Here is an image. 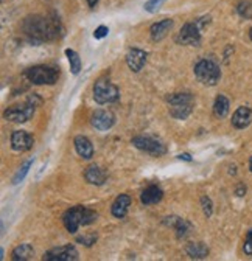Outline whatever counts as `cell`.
<instances>
[{"mask_svg": "<svg viewBox=\"0 0 252 261\" xmlns=\"http://www.w3.org/2000/svg\"><path fill=\"white\" fill-rule=\"evenodd\" d=\"M22 28L24 33L26 34V38L34 44L56 39L59 36V31L62 30L58 19H50V17H44V16L26 17L24 21Z\"/></svg>", "mask_w": 252, "mask_h": 261, "instance_id": "obj_1", "label": "cell"}, {"mask_svg": "<svg viewBox=\"0 0 252 261\" xmlns=\"http://www.w3.org/2000/svg\"><path fill=\"white\" fill-rule=\"evenodd\" d=\"M97 218L98 213L95 210L87 209L84 205H75L64 213L62 222L69 233H76L81 226H89V224L95 222Z\"/></svg>", "mask_w": 252, "mask_h": 261, "instance_id": "obj_2", "label": "cell"}, {"mask_svg": "<svg viewBox=\"0 0 252 261\" xmlns=\"http://www.w3.org/2000/svg\"><path fill=\"white\" fill-rule=\"evenodd\" d=\"M41 104H42V98L38 94H33L26 98L25 103L6 107V111L3 112V117L8 121H13V123H26L28 120L33 119L36 107Z\"/></svg>", "mask_w": 252, "mask_h": 261, "instance_id": "obj_3", "label": "cell"}, {"mask_svg": "<svg viewBox=\"0 0 252 261\" xmlns=\"http://www.w3.org/2000/svg\"><path fill=\"white\" fill-rule=\"evenodd\" d=\"M195 76L204 86H215L221 78V70L217 61L212 58H202L195 64Z\"/></svg>", "mask_w": 252, "mask_h": 261, "instance_id": "obj_4", "label": "cell"}, {"mask_svg": "<svg viewBox=\"0 0 252 261\" xmlns=\"http://www.w3.org/2000/svg\"><path fill=\"white\" fill-rule=\"evenodd\" d=\"M24 76L36 86H44V84L51 86L58 83L59 71L50 66H34L26 69L24 71Z\"/></svg>", "mask_w": 252, "mask_h": 261, "instance_id": "obj_5", "label": "cell"}, {"mask_svg": "<svg viewBox=\"0 0 252 261\" xmlns=\"http://www.w3.org/2000/svg\"><path fill=\"white\" fill-rule=\"evenodd\" d=\"M119 98H120V91L115 84L109 83L104 78L97 79V83L94 84V100L98 104H111L119 101Z\"/></svg>", "mask_w": 252, "mask_h": 261, "instance_id": "obj_6", "label": "cell"}, {"mask_svg": "<svg viewBox=\"0 0 252 261\" xmlns=\"http://www.w3.org/2000/svg\"><path fill=\"white\" fill-rule=\"evenodd\" d=\"M132 145L136 146L137 149L147 152V154H151L154 157H160L164 156L167 152L165 145L162 143L160 140L154 139V137H150V136H137L132 139Z\"/></svg>", "mask_w": 252, "mask_h": 261, "instance_id": "obj_7", "label": "cell"}, {"mask_svg": "<svg viewBox=\"0 0 252 261\" xmlns=\"http://www.w3.org/2000/svg\"><path fill=\"white\" fill-rule=\"evenodd\" d=\"M201 26L196 21L195 22H187L181 28V31L176 36V42L181 46H195L198 47L201 44Z\"/></svg>", "mask_w": 252, "mask_h": 261, "instance_id": "obj_8", "label": "cell"}, {"mask_svg": "<svg viewBox=\"0 0 252 261\" xmlns=\"http://www.w3.org/2000/svg\"><path fill=\"white\" fill-rule=\"evenodd\" d=\"M79 254L75 249V246L66 244V246H59V247H53L49 252H46L42 257L44 261H75L78 260Z\"/></svg>", "mask_w": 252, "mask_h": 261, "instance_id": "obj_9", "label": "cell"}, {"mask_svg": "<svg viewBox=\"0 0 252 261\" xmlns=\"http://www.w3.org/2000/svg\"><path fill=\"white\" fill-rule=\"evenodd\" d=\"M91 123L97 131H109L115 124V115L111 111L98 109L92 114Z\"/></svg>", "mask_w": 252, "mask_h": 261, "instance_id": "obj_10", "label": "cell"}, {"mask_svg": "<svg viewBox=\"0 0 252 261\" xmlns=\"http://www.w3.org/2000/svg\"><path fill=\"white\" fill-rule=\"evenodd\" d=\"M164 224L167 227H172V229L176 230V237L179 239L187 238L193 230L192 222H188L187 219L179 218V216H167V218L164 219Z\"/></svg>", "mask_w": 252, "mask_h": 261, "instance_id": "obj_11", "label": "cell"}, {"mask_svg": "<svg viewBox=\"0 0 252 261\" xmlns=\"http://www.w3.org/2000/svg\"><path fill=\"white\" fill-rule=\"evenodd\" d=\"M11 148L17 152L30 151L34 145V139L26 131H14L11 134Z\"/></svg>", "mask_w": 252, "mask_h": 261, "instance_id": "obj_12", "label": "cell"}, {"mask_svg": "<svg viewBox=\"0 0 252 261\" xmlns=\"http://www.w3.org/2000/svg\"><path fill=\"white\" fill-rule=\"evenodd\" d=\"M147 56H148L147 51H143L140 48H131L128 53H126V64H128L131 71L139 73V71L143 69V66H145Z\"/></svg>", "mask_w": 252, "mask_h": 261, "instance_id": "obj_13", "label": "cell"}, {"mask_svg": "<svg viewBox=\"0 0 252 261\" xmlns=\"http://www.w3.org/2000/svg\"><path fill=\"white\" fill-rule=\"evenodd\" d=\"M252 123V111L248 106H241L232 115V126L237 129H245Z\"/></svg>", "mask_w": 252, "mask_h": 261, "instance_id": "obj_14", "label": "cell"}, {"mask_svg": "<svg viewBox=\"0 0 252 261\" xmlns=\"http://www.w3.org/2000/svg\"><path fill=\"white\" fill-rule=\"evenodd\" d=\"M131 196L129 194H120V196H117V199L112 202V207H111V213L114 218H125L126 213H128L129 210V205H131Z\"/></svg>", "mask_w": 252, "mask_h": 261, "instance_id": "obj_15", "label": "cell"}, {"mask_svg": "<svg viewBox=\"0 0 252 261\" xmlns=\"http://www.w3.org/2000/svg\"><path fill=\"white\" fill-rule=\"evenodd\" d=\"M172 28H173V21L172 19H164V21H159L156 24H152L151 28H150L151 39L154 42L162 41L170 33V30H172Z\"/></svg>", "mask_w": 252, "mask_h": 261, "instance_id": "obj_16", "label": "cell"}, {"mask_svg": "<svg viewBox=\"0 0 252 261\" xmlns=\"http://www.w3.org/2000/svg\"><path fill=\"white\" fill-rule=\"evenodd\" d=\"M84 179H86V182L91 185H103L107 179V174H106V171L101 169L98 165H91L84 171Z\"/></svg>", "mask_w": 252, "mask_h": 261, "instance_id": "obj_17", "label": "cell"}, {"mask_svg": "<svg viewBox=\"0 0 252 261\" xmlns=\"http://www.w3.org/2000/svg\"><path fill=\"white\" fill-rule=\"evenodd\" d=\"M74 143H75V149H76L79 157H83L84 160H91L94 157V146H92L91 140H89L87 137L76 136Z\"/></svg>", "mask_w": 252, "mask_h": 261, "instance_id": "obj_18", "label": "cell"}, {"mask_svg": "<svg viewBox=\"0 0 252 261\" xmlns=\"http://www.w3.org/2000/svg\"><path fill=\"white\" fill-rule=\"evenodd\" d=\"M162 197H164V191L157 185H150L142 191L140 201L143 205H154L162 201Z\"/></svg>", "mask_w": 252, "mask_h": 261, "instance_id": "obj_19", "label": "cell"}, {"mask_svg": "<svg viewBox=\"0 0 252 261\" xmlns=\"http://www.w3.org/2000/svg\"><path fill=\"white\" fill-rule=\"evenodd\" d=\"M185 252L192 260H205L209 257V247L204 242H192L185 247Z\"/></svg>", "mask_w": 252, "mask_h": 261, "instance_id": "obj_20", "label": "cell"}, {"mask_svg": "<svg viewBox=\"0 0 252 261\" xmlns=\"http://www.w3.org/2000/svg\"><path fill=\"white\" fill-rule=\"evenodd\" d=\"M34 257V249L31 244H24L17 246L13 252H11V260L13 261H26V260H31Z\"/></svg>", "mask_w": 252, "mask_h": 261, "instance_id": "obj_21", "label": "cell"}, {"mask_svg": "<svg viewBox=\"0 0 252 261\" xmlns=\"http://www.w3.org/2000/svg\"><path fill=\"white\" fill-rule=\"evenodd\" d=\"M229 107H230V103L227 100V96L218 95L217 100H215V103H213V114H215V117H218V119H224V117L229 114Z\"/></svg>", "mask_w": 252, "mask_h": 261, "instance_id": "obj_22", "label": "cell"}, {"mask_svg": "<svg viewBox=\"0 0 252 261\" xmlns=\"http://www.w3.org/2000/svg\"><path fill=\"white\" fill-rule=\"evenodd\" d=\"M193 111V104H175L170 107V115L176 120H185Z\"/></svg>", "mask_w": 252, "mask_h": 261, "instance_id": "obj_23", "label": "cell"}, {"mask_svg": "<svg viewBox=\"0 0 252 261\" xmlns=\"http://www.w3.org/2000/svg\"><path fill=\"white\" fill-rule=\"evenodd\" d=\"M167 101L170 103V106H175V104H195V96L192 94H172L167 96Z\"/></svg>", "mask_w": 252, "mask_h": 261, "instance_id": "obj_24", "label": "cell"}, {"mask_svg": "<svg viewBox=\"0 0 252 261\" xmlns=\"http://www.w3.org/2000/svg\"><path fill=\"white\" fill-rule=\"evenodd\" d=\"M66 56L69 59V64H70V70H72V73L74 75H78L79 73V70H81V59L78 56V53L75 50H70L67 48L66 50Z\"/></svg>", "mask_w": 252, "mask_h": 261, "instance_id": "obj_25", "label": "cell"}, {"mask_svg": "<svg viewBox=\"0 0 252 261\" xmlns=\"http://www.w3.org/2000/svg\"><path fill=\"white\" fill-rule=\"evenodd\" d=\"M237 13L243 19H252V0H240L237 3Z\"/></svg>", "mask_w": 252, "mask_h": 261, "instance_id": "obj_26", "label": "cell"}, {"mask_svg": "<svg viewBox=\"0 0 252 261\" xmlns=\"http://www.w3.org/2000/svg\"><path fill=\"white\" fill-rule=\"evenodd\" d=\"M31 165H33V159H28L26 162H24V165L19 168V171H17L16 176L13 177V185H17V184H21V182L24 181L25 176L28 174V171H30Z\"/></svg>", "mask_w": 252, "mask_h": 261, "instance_id": "obj_27", "label": "cell"}, {"mask_svg": "<svg viewBox=\"0 0 252 261\" xmlns=\"http://www.w3.org/2000/svg\"><path fill=\"white\" fill-rule=\"evenodd\" d=\"M201 207H202L204 214L207 216V218H210L212 213H213V204H212V201H210L209 196H202V197H201Z\"/></svg>", "mask_w": 252, "mask_h": 261, "instance_id": "obj_28", "label": "cell"}, {"mask_svg": "<svg viewBox=\"0 0 252 261\" xmlns=\"http://www.w3.org/2000/svg\"><path fill=\"white\" fill-rule=\"evenodd\" d=\"M95 241H97V235H95V233H91V235H83V237H78V238H76V242H79V244H84L86 247L94 246Z\"/></svg>", "mask_w": 252, "mask_h": 261, "instance_id": "obj_29", "label": "cell"}, {"mask_svg": "<svg viewBox=\"0 0 252 261\" xmlns=\"http://www.w3.org/2000/svg\"><path fill=\"white\" fill-rule=\"evenodd\" d=\"M164 3H165V0H150V2L145 3V10L148 13H156Z\"/></svg>", "mask_w": 252, "mask_h": 261, "instance_id": "obj_30", "label": "cell"}, {"mask_svg": "<svg viewBox=\"0 0 252 261\" xmlns=\"http://www.w3.org/2000/svg\"><path fill=\"white\" fill-rule=\"evenodd\" d=\"M243 250H245L246 255H252V229L248 232L246 239H245V246H243Z\"/></svg>", "mask_w": 252, "mask_h": 261, "instance_id": "obj_31", "label": "cell"}, {"mask_svg": "<svg viewBox=\"0 0 252 261\" xmlns=\"http://www.w3.org/2000/svg\"><path fill=\"white\" fill-rule=\"evenodd\" d=\"M107 33H109V28H107L106 25H100L94 31V38L95 39H103V38H106V36H107Z\"/></svg>", "mask_w": 252, "mask_h": 261, "instance_id": "obj_32", "label": "cell"}, {"mask_svg": "<svg viewBox=\"0 0 252 261\" xmlns=\"http://www.w3.org/2000/svg\"><path fill=\"white\" fill-rule=\"evenodd\" d=\"M235 194L238 196V197H243L246 194V185L245 184H238L237 187H235Z\"/></svg>", "mask_w": 252, "mask_h": 261, "instance_id": "obj_33", "label": "cell"}, {"mask_svg": "<svg viewBox=\"0 0 252 261\" xmlns=\"http://www.w3.org/2000/svg\"><path fill=\"white\" fill-rule=\"evenodd\" d=\"M177 159H181V160H187V162H192V157L190 154H179Z\"/></svg>", "mask_w": 252, "mask_h": 261, "instance_id": "obj_34", "label": "cell"}, {"mask_svg": "<svg viewBox=\"0 0 252 261\" xmlns=\"http://www.w3.org/2000/svg\"><path fill=\"white\" fill-rule=\"evenodd\" d=\"M97 3H98V0H87V5H89V8H95V6H97Z\"/></svg>", "mask_w": 252, "mask_h": 261, "instance_id": "obj_35", "label": "cell"}, {"mask_svg": "<svg viewBox=\"0 0 252 261\" xmlns=\"http://www.w3.org/2000/svg\"><path fill=\"white\" fill-rule=\"evenodd\" d=\"M249 169H251V173H252V156L249 157Z\"/></svg>", "mask_w": 252, "mask_h": 261, "instance_id": "obj_36", "label": "cell"}, {"mask_svg": "<svg viewBox=\"0 0 252 261\" xmlns=\"http://www.w3.org/2000/svg\"><path fill=\"white\" fill-rule=\"evenodd\" d=\"M249 38H251V41H252V28L249 30Z\"/></svg>", "mask_w": 252, "mask_h": 261, "instance_id": "obj_37", "label": "cell"}]
</instances>
